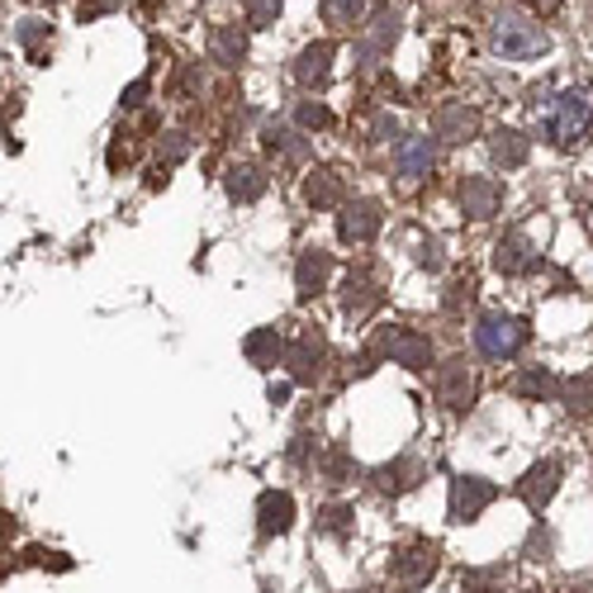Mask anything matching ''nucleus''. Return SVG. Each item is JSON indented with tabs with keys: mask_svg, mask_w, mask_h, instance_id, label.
<instances>
[{
	"mask_svg": "<svg viewBox=\"0 0 593 593\" xmlns=\"http://www.w3.org/2000/svg\"><path fill=\"white\" fill-rule=\"evenodd\" d=\"M532 114L542 119L546 138L556 148H584L593 138V90L589 86H570L560 96H551L546 104H532Z\"/></svg>",
	"mask_w": 593,
	"mask_h": 593,
	"instance_id": "f257e3e1",
	"label": "nucleus"
},
{
	"mask_svg": "<svg viewBox=\"0 0 593 593\" xmlns=\"http://www.w3.org/2000/svg\"><path fill=\"white\" fill-rule=\"evenodd\" d=\"M527 337H532V328L522 319H512V313H484L480 328H474V347L484 356H494V361H504V356H518L527 347Z\"/></svg>",
	"mask_w": 593,
	"mask_h": 593,
	"instance_id": "f03ea898",
	"label": "nucleus"
},
{
	"mask_svg": "<svg viewBox=\"0 0 593 593\" xmlns=\"http://www.w3.org/2000/svg\"><path fill=\"white\" fill-rule=\"evenodd\" d=\"M371 356H390V361L408 366V371H428L432 366L428 337H418L413 328H380L375 342H371Z\"/></svg>",
	"mask_w": 593,
	"mask_h": 593,
	"instance_id": "7ed1b4c3",
	"label": "nucleus"
},
{
	"mask_svg": "<svg viewBox=\"0 0 593 593\" xmlns=\"http://www.w3.org/2000/svg\"><path fill=\"white\" fill-rule=\"evenodd\" d=\"M494 52H504V58H536V52H546L542 24H532L522 15H498L494 20Z\"/></svg>",
	"mask_w": 593,
	"mask_h": 593,
	"instance_id": "20e7f679",
	"label": "nucleus"
},
{
	"mask_svg": "<svg viewBox=\"0 0 593 593\" xmlns=\"http://www.w3.org/2000/svg\"><path fill=\"white\" fill-rule=\"evenodd\" d=\"M323 361H328V342H323V333H313V328H305V333L285 347V366H289V380H295V385H313V380L323 375Z\"/></svg>",
	"mask_w": 593,
	"mask_h": 593,
	"instance_id": "39448f33",
	"label": "nucleus"
},
{
	"mask_svg": "<svg viewBox=\"0 0 593 593\" xmlns=\"http://www.w3.org/2000/svg\"><path fill=\"white\" fill-rule=\"evenodd\" d=\"M498 498V490L490 480H480V474H460V480H452V518L456 522H474L484 508H490Z\"/></svg>",
	"mask_w": 593,
	"mask_h": 593,
	"instance_id": "423d86ee",
	"label": "nucleus"
},
{
	"mask_svg": "<svg viewBox=\"0 0 593 593\" xmlns=\"http://www.w3.org/2000/svg\"><path fill=\"white\" fill-rule=\"evenodd\" d=\"M437 565H442V556H437V546L432 542H413V546H404L399 556H394V565H390V575L399 579V584H408V589H418V584H428L432 575H437Z\"/></svg>",
	"mask_w": 593,
	"mask_h": 593,
	"instance_id": "0eeeda50",
	"label": "nucleus"
},
{
	"mask_svg": "<svg viewBox=\"0 0 593 593\" xmlns=\"http://www.w3.org/2000/svg\"><path fill=\"white\" fill-rule=\"evenodd\" d=\"M380 223H385V214H380L375 200H351L337 214V233H342V243H371L380 233Z\"/></svg>",
	"mask_w": 593,
	"mask_h": 593,
	"instance_id": "6e6552de",
	"label": "nucleus"
},
{
	"mask_svg": "<svg viewBox=\"0 0 593 593\" xmlns=\"http://www.w3.org/2000/svg\"><path fill=\"white\" fill-rule=\"evenodd\" d=\"M556 484H560V460H536L532 470L522 474V484H518V494H522V504L532 508V512H542L551 504V494H556Z\"/></svg>",
	"mask_w": 593,
	"mask_h": 593,
	"instance_id": "1a4fd4ad",
	"label": "nucleus"
},
{
	"mask_svg": "<svg viewBox=\"0 0 593 593\" xmlns=\"http://www.w3.org/2000/svg\"><path fill=\"white\" fill-rule=\"evenodd\" d=\"M328 275H333V257L319 252V247H309V252L299 257V267H295V289H299V299L323 295V289H328Z\"/></svg>",
	"mask_w": 593,
	"mask_h": 593,
	"instance_id": "9d476101",
	"label": "nucleus"
},
{
	"mask_svg": "<svg viewBox=\"0 0 593 593\" xmlns=\"http://www.w3.org/2000/svg\"><path fill=\"white\" fill-rule=\"evenodd\" d=\"M437 399L446 408H470L474 399V375L466 371V361H446L437 375Z\"/></svg>",
	"mask_w": 593,
	"mask_h": 593,
	"instance_id": "9b49d317",
	"label": "nucleus"
},
{
	"mask_svg": "<svg viewBox=\"0 0 593 593\" xmlns=\"http://www.w3.org/2000/svg\"><path fill=\"white\" fill-rule=\"evenodd\" d=\"M494 267L504 271V275H527V271H536V247L527 243L522 233H508L504 243L494 247Z\"/></svg>",
	"mask_w": 593,
	"mask_h": 593,
	"instance_id": "f8f14e48",
	"label": "nucleus"
},
{
	"mask_svg": "<svg viewBox=\"0 0 593 593\" xmlns=\"http://www.w3.org/2000/svg\"><path fill=\"white\" fill-rule=\"evenodd\" d=\"M289 522H295V498L289 494H261V504H257V527H261V536H281L289 532Z\"/></svg>",
	"mask_w": 593,
	"mask_h": 593,
	"instance_id": "ddd939ff",
	"label": "nucleus"
},
{
	"mask_svg": "<svg viewBox=\"0 0 593 593\" xmlns=\"http://www.w3.org/2000/svg\"><path fill=\"white\" fill-rule=\"evenodd\" d=\"M333 52H337L333 44H309L295 62V82L299 86H323L328 72H333Z\"/></svg>",
	"mask_w": 593,
	"mask_h": 593,
	"instance_id": "4468645a",
	"label": "nucleus"
},
{
	"mask_svg": "<svg viewBox=\"0 0 593 593\" xmlns=\"http://www.w3.org/2000/svg\"><path fill=\"white\" fill-rule=\"evenodd\" d=\"M394 166H399L404 181H418L432 171V138H404L399 148H394Z\"/></svg>",
	"mask_w": 593,
	"mask_h": 593,
	"instance_id": "2eb2a0df",
	"label": "nucleus"
},
{
	"mask_svg": "<svg viewBox=\"0 0 593 593\" xmlns=\"http://www.w3.org/2000/svg\"><path fill=\"white\" fill-rule=\"evenodd\" d=\"M460 205H466L470 219H490L498 209V186L494 181H484V176H466L460 181Z\"/></svg>",
	"mask_w": 593,
	"mask_h": 593,
	"instance_id": "dca6fc26",
	"label": "nucleus"
},
{
	"mask_svg": "<svg viewBox=\"0 0 593 593\" xmlns=\"http://www.w3.org/2000/svg\"><path fill=\"white\" fill-rule=\"evenodd\" d=\"M418 474H423V466H418L413 456H399L394 466L375 470V490L380 494H404V490H413V484H418Z\"/></svg>",
	"mask_w": 593,
	"mask_h": 593,
	"instance_id": "f3484780",
	"label": "nucleus"
},
{
	"mask_svg": "<svg viewBox=\"0 0 593 593\" xmlns=\"http://www.w3.org/2000/svg\"><path fill=\"white\" fill-rule=\"evenodd\" d=\"M474 128H480V114L466 110V104H446L437 114V138H446V143H466Z\"/></svg>",
	"mask_w": 593,
	"mask_h": 593,
	"instance_id": "a211bd4d",
	"label": "nucleus"
},
{
	"mask_svg": "<svg viewBox=\"0 0 593 593\" xmlns=\"http://www.w3.org/2000/svg\"><path fill=\"white\" fill-rule=\"evenodd\" d=\"M380 305V289H375V281L366 271H356V275H347V295H342V309L351 313V319H361V313H371Z\"/></svg>",
	"mask_w": 593,
	"mask_h": 593,
	"instance_id": "6ab92c4d",
	"label": "nucleus"
},
{
	"mask_svg": "<svg viewBox=\"0 0 593 593\" xmlns=\"http://www.w3.org/2000/svg\"><path fill=\"white\" fill-rule=\"evenodd\" d=\"M247 52V38L243 29H233V24H223V29H214V38H209V58L219 62V67H237Z\"/></svg>",
	"mask_w": 593,
	"mask_h": 593,
	"instance_id": "aec40b11",
	"label": "nucleus"
},
{
	"mask_svg": "<svg viewBox=\"0 0 593 593\" xmlns=\"http://www.w3.org/2000/svg\"><path fill=\"white\" fill-rule=\"evenodd\" d=\"M305 200L313 205V209H333L337 200H342V176L337 171H328V166H319L313 176L305 181Z\"/></svg>",
	"mask_w": 593,
	"mask_h": 593,
	"instance_id": "412c9836",
	"label": "nucleus"
},
{
	"mask_svg": "<svg viewBox=\"0 0 593 593\" xmlns=\"http://www.w3.org/2000/svg\"><path fill=\"white\" fill-rule=\"evenodd\" d=\"M490 152H494L498 166H522L527 152H532V143H527L518 128H498V134L490 138Z\"/></svg>",
	"mask_w": 593,
	"mask_h": 593,
	"instance_id": "4be33fe9",
	"label": "nucleus"
},
{
	"mask_svg": "<svg viewBox=\"0 0 593 593\" xmlns=\"http://www.w3.org/2000/svg\"><path fill=\"white\" fill-rule=\"evenodd\" d=\"M243 351H247V361L252 366H275V356H285V342H281L275 328H257V333L243 342Z\"/></svg>",
	"mask_w": 593,
	"mask_h": 593,
	"instance_id": "5701e85b",
	"label": "nucleus"
},
{
	"mask_svg": "<svg viewBox=\"0 0 593 593\" xmlns=\"http://www.w3.org/2000/svg\"><path fill=\"white\" fill-rule=\"evenodd\" d=\"M261 190H267V171H261V166H247V162H243V166L228 171V195H233V200L252 205Z\"/></svg>",
	"mask_w": 593,
	"mask_h": 593,
	"instance_id": "b1692460",
	"label": "nucleus"
},
{
	"mask_svg": "<svg viewBox=\"0 0 593 593\" xmlns=\"http://www.w3.org/2000/svg\"><path fill=\"white\" fill-rule=\"evenodd\" d=\"M48 44H52V24H44V20H24V24H20V48L29 52L34 62L48 58V52H44Z\"/></svg>",
	"mask_w": 593,
	"mask_h": 593,
	"instance_id": "393cba45",
	"label": "nucleus"
},
{
	"mask_svg": "<svg viewBox=\"0 0 593 593\" xmlns=\"http://www.w3.org/2000/svg\"><path fill=\"white\" fill-rule=\"evenodd\" d=\"M361 15H366V0H323V20L333 29H351V24H361Z\"/></svg>",
	"mask_w": 593,
	"mask_h": 593,
	"instance_id": "a878e982",
	"label": "nucleus"
},
{
	"mask_svg": "<svg viewBox=\"0 0 593 593\" xmlns=\"http://www.w3.org/2000/svg\"><path fill=\"white\" fill-rule=\"evenodd\" d=\"M565 390V408H570L575 418H593V380H570Z\"/></svg>",
	"mask_w": 593,
	"mask_h": 593,
	"instance_id": "bb28decb",
	"label": "nucleus"
},
{
	"mask_svg": "<svg viewBox=\"0 0 593 593\" xmlns=\"http://www.w3.org/2000/svg\"><path fill=\"white\" fill-rule=\"evenodd\" d=\"M551 390H560L551 371H527V375L518 380V394H522V399H542V394H551Z\"/></svg>",
	"mask_w": 593,
	"mask_h": 593,
	"instance_id": "cd10ccee",
	"label": "nucleus"
},
{
	"mask_svg": "<svg viewBox=\"0 0 593 593\" xmlns=\"http://www.w3.org/2000/svg\"><path fill=\"white\" fill-rule=\"evenodd\" d=\"M319 527H323L328 536H347V532H351V508H347V504H328L323 518H319Z\"/></svg>",
	"mask_w": 593,
	"mask_h": 593,
	"instance_id": "c85d7f7f",
	"label": "nucleus"
},
{
	"mask_svg": "<svg viewBox=\"0 0 593 593\" xmlns=\"http://www.w3.org/2000/svg\"><path fill=\"white\" fill-rule=\"evenodd\" d=\"M247 20H252V29H271L281 20V0H247Z\"/></svg>",
	"mask_w": 593,
	"mask_h": 593,
	"instance_id": "c756f323",
	"label": "nucleus"
},
{
	"mask_svg": "<svg viewBox=\"0 0 593 593\" xmlns=\"http://www.w3.org/2000/svg\"><path fill=\"white\" fill-rule=\"evenodd\" d=\"M110 10H119V0H82V5H76V20L90 24V20L110 15Z\"/></svg>",
	"mask_w": 593,
	"mask_h": 593,
	"instance_id": "7c9ffc66",
	"label": "nucleus"
},
{
	"mask_svg": "<svg viewBox=\"0 0 593 593\" xmlns=\"http://www.w3.org/2000/svg\"><path fill=\"white\" fill-rule=\"evenodd\" d=\"M299 124H305V128H328V124H333V114H328L323 110V104H299Z\"/></svg>",
	"mask_w": 593,
	"mask_h": 593,
	"instance_id": "2f4dec72",
	"label": "nucleus"
},
{
	"mask_svg": "<svg viewBox=\"0 0 593 593\" xmlns=\"http://www.w3.org/2000/svg\"><path fill=\"white\" fill-rule=\"evenodd\" d=\"M494 579H498V570H470V575H466V584H460V589H466V593H490V589H494Z\"/></svg>",
	"mask_w": 593,
	"mask_h": 593,
	"instance_id": "473e14b6",
	"label": "nucleus"
},
{
	"mask_svg": "<svg viewBox=\"0 0 593 593\" xmlns=\"http://www.w3.org/2000/svg\"><path fill=\"white\" fill-rule=\"evenodd\" d=\"M460 299H466V305L474 299V281H470V275H466V281H456V285H452V295H446V313H456V309H460Z\"/></svg>",
	"mask_w": 593,
	"mask_h": 593,
	"instance_id": "72a5a7b5",
	"label": "nucleus"
},
{
	"mask_svg": "<svg viewBox=\"0 0 593 593\" xmlns=\"http://www.w3.org/2000/svg\"><path fill=\"white\" fill-rule=\"evenodd\" d=\"M186 134H171V143H166V162H181V157H186Z\"/></svg>",
	"mask_w": 593,
	"mask_h": 593,
	"instance_id": "f704fd0d",
	"label": "nucleus"
},
{
	"mask_svg": "<svg viewBox=\"0 0 593 593\" xmlns=\"http://www.w3.org/2000/svg\"><path fill=\"white\" fill-rule=\"evenodd\" d=\"M148 86H152L148 76H143V82H134V86L124 90V104H143V96H148Z\"/></svg>",
	"mask_w": 593,
	"mask_h": 593,
	"instance_id": "c9c22d12",
	"label": "nucleus"
},
{
	"mask_svg": "<svg viewBox=\"0 0 593 593\" xmlns=\"http://www.w3.org/2000/svg\"><path fill=\"white\" fill-rule=\"evenodd\" d=\"M418 261H423L428 271H437V267H442V252H437V243H428L423 252H418Z\"/></svg>",
	"mask_w": 593,
	"mask_h": 593,
	"instance_id": "e433bc0d",
	"label": "nucleus"
},
{
	"mask_svg": "<svg viewBox=\"0 0 593 593\" xmlns=\"http://www.w3.org/2000/svg\"><path fill=\"white\" fill-rule=\"evenodd\" d=\"M289 399V385H271V404H285Z\"/></svg>",
	"mask_w": 593,
	"mask_h": 593,
	"instance_id": "4c0bfd02",
	"label": "nucleus"
},
{
	"mask_svg": "<svg viewBox=\"0 0 593 593\" xmlns=\"http://www.w3.org/2000/svg\"><path fill=\"white\" fill-rule=\"evenodd\" d=\"M527 5H532V10H542V15H546V10H556L560 0H527Z\"/></svg>",
	"mask_w": 593,
	"mask_h": 593,
	"instance_id": "58836bf2",
	"label": "nucleus"
},
{
	"mask_svg": "<svg viewBox=\"0 0 593 593\" xmlns=\"http://www.w3.org/2000/svg\"><path fill=\"white\" fill-rule=\"evenodd\" d=\"M527 593H536V589H527Z\"/></svg>",
	"mask_w": 593,
	"mask_h": 593,
	"instance_id": "ea45409f",
	"label": "nucleus"
}]
</instances>
